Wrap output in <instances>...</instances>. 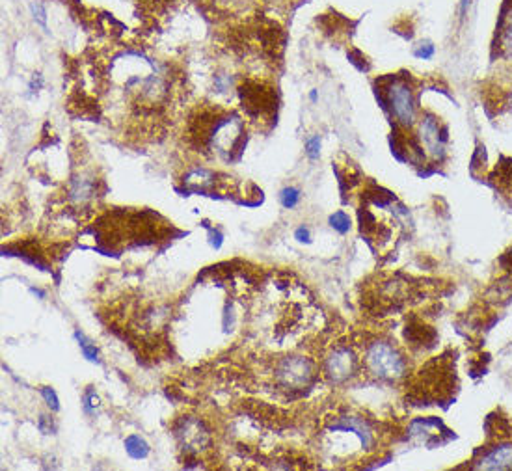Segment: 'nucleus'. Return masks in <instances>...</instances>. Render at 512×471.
Returning a JSON list of instances; mask_svg holds the SVG:
<instances>
[{"mask_svg":"<svg viewBox=\"0 0 512 471\" xmlns=\"http://www.w3.org/2000/svg\"><path fill=\"white\" fill-rule=\"evenodd\" d=\"M192 136L200 140V146L215 151L226 161H235L243 153L244 125L235 114H216L198 120L192 125Z\"/></svg>","mask_w":512,"mask_h":471,"instance_id":"obj_1","label":"nucleus"},{"mask_svg":"<svg viewBox=\"0 0 512 471\" xmlns=\"http://www.w3.org/2000/svg\"><path fill=\"white\" fill-rule=\"evenodd\" d=\"M382 97V107L390 110L395 122L405 129H412L418 120V105H416V92L410 79L406 77H390L384 81L382 90H378Z\"/></svg>","mask_w":512,"mask_h":471,"instance_id":"obj_2","label":"nucleus"},{"mask_svg":"<svg viewBox=\"0 0 512 471\" xmlns=\"http://www.w3.org/2000/svg\"><path fill=\"white\" fill-rule=\"evenodd\" d=\"M364 362L367 371L380 380H399L408 373L405 354L386 339H377L367 345Z\"/></svg>","mask_w":512,"mask_h":471,"instance_id":"obj_3","label":"nucleus"},{"mask_svg":"<svg viewBox=\"0 0 512 471\" xmlns=\"http://www.w3.org/2000/svg\"><path fill=\"white\" fill-rule=\"evenodd\" d=\"M276 382L285 390L308 388L315 378V365L304 356H287L274 371Z\"/></svg>","mask_w":512,"mask_h":471,"instance_id":"obj_4","label":"nucleus"},{"mask_svg":"<svg viewBox=\"0 0 512 471\" xmlns=\"http://www.w3.org/2000/svg\"><path fill=\"white\" fill-rule=\"evenodd\" d=\"M445 142L447 135L445 129L440 127L436 116L425 114L418 123V138H416V151L419 157H431L432 161H444Z\"/></svg>","mask_w":512,"mask_h":471,"instance_id":"obj_5","label":"nucleus"},{"mask_svg":"<svg viewBox=\"0 0 512 471\" xmlns=\"http://www.w3.org/2000/svg\"><path fill=\"white\" fill-rule=\"evenodd\" d=\"M472 470H512V438L498 440L496 444L488 445L483 453L470 464Z\"/></svg>","mask_w":512,"mask_h":471,"instance_id":"obj_6","label":"nucleus"},{"mask_svg":"<svg viewBox=\"0 0 512 471\" xmlns=\"http://www.w3.org/2000/svg\"><path fill=\"white\" fill-rule=\"evenodd\" d=\"M358 358L351 347H336L324 360V373L334 384H341L356 373Z\"/></svg>","mask_w":512,"mask_h":471,"instance_id":"obj_7","label":"nucleus"},{"mask_svg":"<svg viewBox=\"0 0 512 471\" xmlns=\"http://www.w3.org/2000/svg\"><path fill=\"white\" fill-rule=\"evenodd\" d=\"M176 436L181 447L189 455H196L203 449H207L211 444V434H209L202 421H198V419H181V423L177 425Z\"/></svg>","mask_w":512,"mask_h":471,"instance_id":"obj_8","label":"nucleus"},{"mask_svg":"<svg viewBox=\"0 0 512 471\" xmlns=\"http://www.w3.org/2000/svg\"><path fill=\"white\" fill-rule=\"evenodd\" d=\"M449 432L440 419H416L408 429V436L418 440V444L432 445L438 442L440 445L449 440Z\"/></svg>","mask_w":512,"mask_h":471,"instance_id":"obj_9","label":"nucleus"},{"mask_svg":"<svg viewBox=\"0 0 512 471\" xmlns=\"http://www.w3.org/2000/svg\"><path fill=\"white\" fill-rule=\"evenodd\" d=\"M241 99H243V107L246 108V112L254 114V116L265 114L274 105V95L269 88H263L256 82L244 84L241 88Z\"/></svg>","mask_w":512,"mask_h":471,"instance_id":"obj_10","label":"nucleus"},{"mask_svg":"<svg viewBox=\"0 0 512 471\" xmlns=\"http://www.w3.org/2000/svg\"><path fill=\"white\" fill-rule=\"evenodd\" d=\"M499 47L507 56H512V0L509 2V6L505 8L503 15H501Z\"/></svg>","mask_w":512,"mask_h":471,"instance_id":"obj_11","label":"nucleus"},{"mask_svg":"<svg viewBox=\"0 0 512 471\" xmlns=\"http://www.w3.org/2000/svg\"><path fill=\"white\" fill-rule=\"evenodd\" d=\"M125 451H127V455L131 458H135V460H142V458H146L149 455V444L142 438V436H138V434H131V436H127L125 438Z\"/></svg>","mask_w":512,"mask_h":471,"instance_id":"obj_12","label":"nucleus"},{"mask_svg":"<svg viewBox=\"0 0 512 471\" xmlns=\"http://www.w3.org/2000/svg\"><path fill=\"white\" fill-rule=\"evenodd\" d=\"M73 336L79 341V347H81L84 358H86L88 362H92V364H99V350L95 347V343H92L88 337L84 336L81 330H75Z\"/></svg>","mask_w":512,"mask_h":471,"instance_id":"obj_13","label":"nucleus"},{"mask_svg":"<svg viewBox=\"0 0 512 471\" xmlns=\"http://www.w3.org/2000/svg\"><path fill=\"white\" fill-rule=\"evenodd\" d=\"M328 222H330V226L336 229L337 233H341V235L349 233L352 228L351 216L347 215L345 211H336L334 215L328 218Z\"/></svg>","mask_w":512,"mask_h":471,"instance_id":"obj_14","label":"nucleus"},{"mask_svg":"<svg viewBox=\"0 0 512 471\" xmlns=\"http://www.w3.org/2000/svg\"><path fill=\"white\" fill-rule=\"evenodd\" d=\"M300 198H302V194H300V190L297 187H287L280 194V202H282L285 209H295L298 203H300Z\"/></svg>","mask_w":512,"mask_h":471,"instance_id":"obj_15","label":"nucleus"},{"mask_svg":"<svg viewBox=\"0 0 512 471\" xmlns=\"http://www.w3.org/2000/svg\"><path fill=\"white\" fill-rule=\"evenodd\" d=\"M82 406H84V412L86 414H95V410L99 408V397L92 388L84 393L82 397Z\"/></svg>","mask_w":512,"mask_h":471,"instance_id":"obj_16","label":"nucleus"},{"mask_svg":"<svg viewBox=\"0 0 512 471\" xmlns=\"http://www.w3.org/2000/svg\"><path fill=\"white\" fill-rule=\"evenodd\" d=\"M434 53H436V47L432 45L431 41H421L414 49V56L419 60H431Z\"/></svg>","mask_w":512,"mask_h":471,"instance_id":"obj_17","label":"nucleus"},{"mask_svg":"<svg viewBox=\"0 0 512 471\" xmlns=\"http://www.w3.org/2000/svg\"><path fill=\"white\" fill-rule=\"evenodd\" d=\"M41 397L45 399V403H47V406H49L53 412L60 410L58 395H56V391H54L51 386H43V388H41Z\"/></svg>","mask_w":512,"mask_h":471,"instance_id":"obj_18","label":"nucleus"},{"mask_svg":"<svg viewBox=\"0 0 512 471\" xmlns=\"http://www.w3.org/2000/svg\"><path fill=\"white\" fill-rule=\"evenodd\" d=\"M306 153L311 161H317L321 157V138L319 136H311L306 142Z\"/></svg>","mask_w":512,"mask_h":471,"instance_id":"obj_19","label":"nucleus"},{"mask_svg":"<svg viewBox=\"0 0 512 471\" xmlns=\"http://www.w3.org/2000/svg\"><path fill=\"white\" fill-rule=\"evenodd\" d=\"M30 12H32L34 19L40 23L41 27L47 28V12H45V8L41 6L40 2H34L30 6Z\"/></svg>","mask_w":512,"mask_h":471,"instance_id":"obj_20","label":"nucleus"},{"mask_svg":"<svg viewBox=\"0 0 512 471\" xmlns=\"http://www.w3.org/2000/svg\"><path fill=\"white\" fill-rule=\"evenodd\" d=\"M295 239H297L298 243L310 244V228H308V226H300V228H297V231H295Z\"/></svg>","mask_w":512,"mask_h":471,"instance_id":"obj_21","label":"nucleus"},{"mask_svg":"<svg viewBox=\"0 0 512 471\" xmlns=\"http://www.w3.org/2000/svg\"><path fill=\"white\" fill-rule=\"evenodd\" d=\"M470 2L472 0H460V15L464 17V15L468 14V8H470Z\"/></svg>","mask_w":512,"mask_h":471,"instance_id":"obj_22","label":"nucleus"},{"mask_svg":"<svg viewBox=\"0 0 512 471\" xmlns=\"http://www.w3.org/2000/svg\"><path fill=\"white\" fill-rule=\"evenodd\" d=\"M317 97H319V94H317V90H311V92H310L311 103H315V101H317Z\"/></svg>","mask_w":512,"mask_h":471,"instance_id":"obj_23","label":"nucleus"}]
</instances>
